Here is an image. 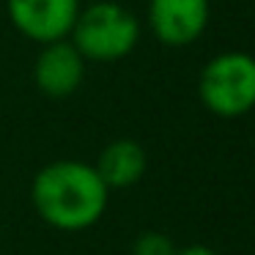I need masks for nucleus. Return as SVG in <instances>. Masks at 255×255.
Returning <instances> with one entry per match:
<instances>
[{
    "instance_id": "1",
    "label": "nucleus",
    "mask_w": 255,
    "mask_h": 255,
    "mask_svg": "<svg viewBox=\"0 0 255 255\" xmlns=\"http://www.w3.org/2000/svg\"><path fill=\"white\" fill-rule=\"evenodd\" d=\"M30 200L36 214L50 228L80 233L102 220L110 189L94 165L80 159H58L36 173Z\"/></svg>"
},
{
    "instance_id": "2",
    "label": "nucleus",
    "mask_w": 255,
    "mask_h": 255,
    "mask_svg": "<svg viewBox=\"0 0 255 255\" xmlns=\"http://www.w3.org/2000/svg\"><path fill=\"white\" fill-rule=\"evenodd\" d=\"M140 33H143V25L124 3L96 0L91 6H80L69 41L77 47L85 61L113 63L132 55Z\"/></svg>"
},
{
    "instance_id": "3",
    "label": "nucleus",
    "mask_w": 255,
    "mask_h": 255,
    "mask_svg": "<svg viewBox=\"0 0 255 255\" xmlns=\"http://www.w3.org/2000/svg\"><path fill=\"white\" fill-rule=\"evenodd\" d=\"M198 96L220 118H242L255 110V58L242 50L214 55L198 77Z\"/></svg>"
},
{
    "instance_id": "4",
    "label": "nucleus",
    "mask_w": 255,
    "mask_h": 255,
    "mask_svg": "<svg viewBox=\"0 0 255 255\" xmlns=\"http://www.w3.org/2000/svg\"><path fill=\"white\" fill-rule=\"evenodd\" d=\"M80 0H6V17L17 33L36 44L69 39Z\"/></svg>"
},
{
    "instance_id": "5",
    "label": "nucleus",
    "mask_w": 255,
    "mask_h": 255,
    "mask_svg": "<svg viewBox=\"0 0 255 255\" xmlns=\"http://www.w3.org/2000/svg\"><path fill=\"white\" fill-rule=\"evenodd\" d=\"M209 19V0H148L145 8V25L165 47H189L206 33Z\"/></svg>"
},
{
    "instance_id": "6",
    "label": "nucleus",
    "mask_w": 255,
    "mask_h": 255,
    "mask_svg": "<svg viewBox=\"0 0 255 255\" xmlns=\"http://www.w3.org/2000/svg\"><path fill=\"white\" fill-rule=\"evenodd\" d=\"M85 58L69 39L41 44L33 63V83L50 99H66L77 94L85 80Z\"/></svg>"
},
{
    "instance_id": "7",
    "label": "nucleus",
    "mask_w": 255,
    "mask_h": 255,
    "mask_svg": "<svg viewBox=\"0 0 255 255\" xmlns=\"http://www.w3.org/2000/svg\"><path fill=\"white\" fill-rule=\"evenodd\" d=\"M96 173L102 176L105 187L110 189H129L143 178L145 167H148V159H145V151L137 140H113V143L105 145V151L96 159Z\"/></svg>"
},
{
    "instance_id": "8",
    "label": "nucleus",
    "mask_w": 255,
    "mask_h": 255,
    "mask_svg": "<svg viewBox=\"0 0 255 255\" xmlns=\"http://www.w3.org/2000/svg\"><path fill=\"white\" fill-rule=\"evenodd\" d=\"M176 244L170 242V236L165 233H156V231H148L134 242L132 247V255H176Z\"/></svg>"
},
{
    "instance_id": "9",
    "label": "nucleus",
    "mask_w": 255,
    "mask_h": 255,
    "mask_svg": "<svg viewBox=\"0 0 255 255\" xmlns=\"http://www.w3.org/2000/svg\"><path fill=\"white\" fill-rule=\"evenodd\" d=\"M176 255H220V253H214V250L206 247V244H189V247L178 250Z\"/></svg>"
}]
</instances>
